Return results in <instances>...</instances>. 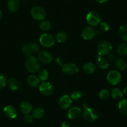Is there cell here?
<instances>
[{
	"mask_svg": "<svg viewBox=\"0 0 127 127\" xmlns=\"http://www.w3.org/2000/svg\"><path fill=\"white\" fill-rule=\"evenodd\" d=\"M25 67L29 72H37L40 69L39 61L33 56H28L25 61Z\"/></svg>",
	"mask_w": 127,
	"mask_h": 127,
	"instance_id": "obj_1",
	"label": "cell"
},
{
	"mask_svg": "<svg viewBox=\"0 0 127 127\" xmlns=\"http://www.w3.org/2000/svg\"><path fill=\"white\" fill-rule=\"evenodd\" d=\"M112 50V45L108 41H102L98 44L97 47V51L98 56H104L110 53Z\"/></svg>",
	"mask_w": 127,
	"mask_h": 127,
	"instance_id": "obj_2",
	"label": "cell"
},
{
	"mask_svg": "<svg viewBox=\"0 0 127 127\" xmlns=\"http://www.w3.org/2000/svg\"><path fill=\"white\" fill-rule=\"evenodd\" d=\"M31 14L33 19L36 21H43L46 16V12L42 7L36 6L31 11Z\"/></svg>",
	"mask_w": 127,
	"mask_h": 127,
	"instance_id": "obj_3",
	"label": "cell"
},
{
	"mask_svg": "<svg viewBox=\"0 0 127 127\" xmlns=\"http://www.w3.org/2000/svg\"><path fill=\"white\" fill-rule=\"evenodd\" d=\"M107 80L111 85H117L122 80V75L118 70H112L107 74Z\"/></svg>",
	"mask_w": 127,
	"mask_h": 127,
	"instance_id": "obj_4",
	"label": "cell"
},
{
	"mask_svg": "<svg viewBox=\"0 0 127 127\" xmlns=\"http://www.w3.org/2000/svg\"><path fill=\"white\" fill-rule=\"evenodd\" d=\"M86 20L89 25L91 26H97L100 23V16L97 11H92L89 12L87 15Z\"/></svg>",
	"mask_w": 127,
	"mask_h": 127,
	"instance_id": "obj_5",
	"label": "cell"
},
{
	"mask_svg": "<svg viewBox=\"0 0 127 127\" xmlns=\"http://www.w3.org/2000/svg\"><path fill=\"white\" fill-rule=\"evenodd\" d=\"M83 117L89 122H94L98 117V114L95 109L89 107H85L82 112Z\"/></svg>",
	"mask_w": 127,
	"mask_h": 127,
	"instance_id": "obj_6",
	"label": "cell"
},
{
	"mask_svg": "<svg viewBox=\"0 0 127 127\" xmlns=\"http://www.w3.org/2000/svg\"><path fill=\"white\" fill-rule=\"evenodd\" d=\"M39 42L44 47H52L55 44V39L52 34L45 33L41 36L39 39Z\"/></svg>",
	"mask_w": 127,
	"mask_h": 127,
	"instance_id": "obj_7",
	"label": "cell"
},
{
	"mask_svg": "<svg viewBox=\"0 0 127 127\" xmlns=\"http://www.w3.org/2000/svg\"><path fill=\"white\" fill-rule=\"evenodd\" d=\"M39 89L40 92L42 95H46V96L51 95L54 90L53 85L47 81H43L42 83H41L39 86Z\"/></svg>",
	"mask_w": 127,
	"mask_h": 127,
	"instance_id": "obj_8",
	"label": "cell"
},
{
	"mask_svg": "<svg viewBox=\"0 0 127 127\" xmlns=\"http://www.w3.org/2000/svg\"><path fill=\"white\" fill-rule=\"evenodd\" d=\"M62 71L66 75H74L79 72V68L75 64H65L62 65Z\"/></svg>",
	"mask_w": 127,
	"mask_h": 127,
	"instance_id": "obj_9",
	"label": "cell"
},
{
	"mask_svg": "<svg viewBox=\"0 0 127 127\" xmlns=\"http://www.w3.org/2000/svg\"><path fill=\"white\" fill-rule=\"evenodd\" d=\"M72 103V99L71 97L68 95H63L59 101V106L62 110L69 108Z\"/></svg>",
	"mask_w": 127,
	"mask_h": 127,
	"instance_id": "obj_10",
	"label": "cell"
},
{
	"mask_svg": "<svg viewBox=\"0 0 127 127\" xmlns=\"http://www.w3.org/2000/svg\"><path fill=\"white\" fill-rule=\"evenodd\" d=\"M38 60L44 64L51 63L53 60V56L49 52L46 51H41L38 54Z\"/></svg>",
	"mask_w": 127,
	"mask_h": 127,
	"instance_id": "obj_11",
	"label": "cell"
},
{
	"mask_svg": "<svg viewBox=\"0 0 127 127\" xmlns=\"http://www.w3.org/2000/svg\"><path fill=\"white\" fill-rule=\"evenodd\" d=\"M97 34V31L92 27H87L82 32V37L85 40H91Z\"/></svg>",
	"mask_w": 127,
	"mask_h": 127,
	"instance_id": "obj_12",
	"label": "cell"
},
{
	"mask_svg": "<svg viewBox=\"0 0 127 127\" xmlns=\"http://www.w3.org/2000/svg\"><path fill=\"white\" fill-rule=\"evenodd\" d=\"M3 112L6 117L11 119H14L17 116L16 109L12 105H8L4 107Z\"/></svg>",
	"mask_w": 127,
	"mask_h": 127,
	"instance_id": "obj_13",
	"label": "cell"
},
{
	"mask_svg": "<svg viewBox=\"0 0 127 127\" xmlns=\"http://www.w3.org/2000/svg\"><path fill=\"white\" fill-rule=\"evenodd\" d=\"M19 109L24 114H29L32 110V105L28 101H23L19 105Z\"/></svg>",
	"mask_w": 127,
	"mask_h": 127,
	"instance_id": "obj_14",
	"label": "cell"
},
{
	"mask_svg": "<svg viewBox=\"0 0 127 127\" xmlns=\"http://www.w3.org/2000/svg\"><path fill=\"white\" fill-rule=\"evenodd\" d=\"M82 113V110L80 108L77 107H74L70 108L68 112L67 116L70 119L75 120L77 119L80 117Z\"/></svg>",
	"mask_w": 127,
	"mask_h": 127,
	"instance_id": "obj_15",
	"label": "cell"
},
{
	"mask_svg": "<svg viewBox=\"0 0 127 127\" xmlns=\"http://www.w3.org/2000/svg\"><path fill=\"white\" fill-rule=\"evenodd\" d=\"M20 3L19 0H9L7 4L8 9L11 12H15L19 9Z\"/></svg>",
	"mask_w": 127,
	"mask_h": 127,
	"instance_id": "obj_16",
	"label": "cell"
},
{
	"mask_svg": "<svg viewBox=\"0 0 127 127\" xmlns=\"http://www.w3.org/2000/svg\"><path fill=\"white\" fill-rule=\"evenodd\" d=\"M27 83H28V84L30 87H37L39 84L40 79H39V77L35 76V75H29L27 78Z\"/></svg>",
	"mask_w": 127,
	"mask_h": 127,
	"instance_id": "obj_17",
	"label": "cell"
},
{
	"mask_svg": "<svg viewBox=\"0 0 127 127\" xmlns=\"http://www.w3.org/2000/svg\"><path fill=\"white\" fill-rule=\"evenodd\" d=\"M97 62H98V67L102 69H107L109 66L108 59L103 57V56H98Z\"/></svg>",
	"mask_w": 127,
	"mask_h": 127,
	"instance_id": "obj_18",
	"label": "cell"
},
{
	"mask_svg": "<svg viewBox=\"0 0 127 127\" xmlns=\"http://www.w3.org/2000/svg\"><path fill=\"white\" fill-rule=\"evenodd\" d=\"M83 69H84L85 72H86L87 74H92L96 70V66L92 62H89V63L85 64L84 65Z\"/></svg>",
	"mask_w": 127,
	"mask_h": 127,
	"instance_id": "obj_19",
	"label": "cell"
},
{
	"mask_svg": "<svg viewBox=\"0 0 127 127\" xmlns=\"http://www.w3.org/2000/svg\"><path fill=\"white\" fill-rule=\"evenodd\" d=\"M115 67L118 70L123 71L127 68V63L122 58H118L115 61Z\"/></svg>",
	"mask_w": 127,
	"mask_h": 127,
	"instance_id": "obj_20",
	"label": "cell"
},
{
	"mask_svg": "<svg viewBox=\"0 0 127 127\" xmlns=\"http://www.w3.org/2000/svg\"><path fill=\"white\" fill-rule=\"evenodd\" d=\"M111 95L113 99L120 100L123 97V93L118 88H115V89H112V92H111Z\"/></svg>",
	"mask_w": 127,
	"mask_h": 127,
	"instance_id": "obj_21",
	"label": "cell"
},
{
	"mask_svg": "<svg viewBox=\"0 0 127 127\" xmlns=\"http://www.w3.org/2000/svg\"><path fill=\"white\" fill-rule=\"evenodd\" d=\"M44 115V110L41 107H37L32 110V116L35 118H41Z\"/></svg>",
	"mask_w": 127,
	"mask_h": 127,
	"instance_id": "obj_22",
	"label": "cell"
},
{
	"mask_svg": "<svg viewBox=\"0 0 127 127\" xmlns=\"http://www.w3.org/2000/svg\"><path fill=\"white\" fill-rule=\"evenodd\" d=\"M8 85L9 87L12 90H16L19 89V84L16 79L14 78H9L7 81Z\"/></svg>",
	"mask_w": 127,
	"mask_h": 127,
	"instance_id": "obj_23",
	"label": "cell"
},
{
	"mask_svg": "<svg viewBox=\"0 0 127 127\" xmlns=\"http://www.w3.org/2000/svg\"><path fill=\"white\" fill-rule=\"evenodd\" d=\"M119 34L122 39L127 42V24H124L119 28Z\"/></svg>",
	"mask_w": 127,
	"mask_h": 127,
	"instance_id": "obj_24",
	"label": "cell"
},
{
	"mask_svg": "<svg viewBox=\"0 0 127 127\" xmlns=\"http://www.w3.org/2000/svg\"><path fill=\"white\" fill-rule=\"evenodd\" d=\"M118 108L123 114L127 115V99H123L120 101Z\"/></svg>",
	"mask_w": 127,
	"mask_h": 127,
	"instance_id": "obj_25",
	"label": "cell"
},
{
	"mask_svg": "<svg viewBox=\"0 0 127 127\" xmlns=\"http://www.w3.org/2000/svg\"><path fill=\"white\" fill-rule=\"evenodd\" d=\"M117 52L121 56L127 55V42H123L118 46Z\"/></svg>",
	"mask_w": 127,
	"mask_h": 127,
	"instance_id": "obj_26",
	"label": "cell"
},
{
	"mask_svg": "<svg viewBox=\"0 0 127 127\" xmlns=\"http://www.w3.org/2000/svg\"><path fill=\"white\" fill-rule=\"evenodd\" d=\"M67 37L68 36L67 34V33L65 32L64 31L59 32L58 33L56 34V39L57 40V41L58 42H60V43L65 42L67 40Z\"/></svg>",
	"mask_w": 127,
	"mask_h": 127,
	"instance_id": "obj_27",
	"label": "cell"
},
{
	"mask_svg": "<svg viewBox=\"0 0 127 127\" xmlns=\"http://www.w3.org/2000/svg\"><path fill=\"white\" fill-rule=\"evenodd\" d=\"M51 24L47 21H41L39 24V28L43 31H49L51 29Z\"/></svg>",
	"mask_w": 127,
	"mask_h": 127,
	"instance_id": "obj_28",
	"label": "cell"
},
{
	"mask_svg": "<svg viewBox=\"0 0 127 127\" xmlns=\"http://www.w3.org/2000/svg\"><path fill=\"white\" fill-rule=\"evenodd\" d=\"M39 79L43 81H46L47 80V77L49 76V73L47 70L46 69H41L39 70Z\"/></svg>",
	"mask_w": 127,
	"mask_h": 127,
	"instance_id": "obj_29",
	"label": "cell"
},
{
	"mask_svg": "<svg viewBox=\"0 0 127 127\" xmlns=\"http://www.w3.org/2000/svg\"><path fill=\"white\" fill-rule=\"evenodd\" d=\"M21 50L23 53L24 54L25 56H31L32 52L31 51L30 47H29V44H28V43L24 44L23 46V47H22Z\"/></svg>",
	"mask_w": 127,
	"mask_h": 127,
	"instance_id": "obj_30",
	"label": "cell"
},
{
	"mask_svg": "<svg viewBox=\"0 0 127 127\" xmlns=\"http://www.w3.org/2000/svg\"><path fill=\"white\" fill-rule=\"evenodd\" d=\"M110 92L107 89H102L99 93V97L102 100H107L110 97Z\"/></svg>",
	"mask_w": 127,
	"mask_h": 127,
	"instance_id": "obj_31",
	"label": "cell"
},
{
	"mask_svg": "<svg viewBox=\"0 0 127 127\" xmlns=\"http://www.w3.org/2000/svg\"><path fill=\"white\" fill-rule=\"evenodd\" d=\"M72 99L74 100H79L82 97V92L79 91V90H77V91H74V92L72 94V95H70Z\"/></svg>",
	"mask_w": 127,
	"mask_h": 127,
	"instance_id": "obj_32",
	"label": "cell"
},
{
	"mask_svg": "<svg viewBox=\"0 0 127 127\" xmlns=\"http://www.w3.org/2000/svg\"><path fill=\"white\" fill-rule=\"evenodd\" d=\"M29 47H30L32 53H33V52L36 53L39 51V46L36 42H32V43L29 44Z\"/></svg>",
	"mask_w": 127,
	"mask_h": 127,
	"instance_id": "obj_33",
	"label": "cell"
},
{
	"mask_svg": "<svg viewBox=\"0 0 127 127\" xmlns=\"http://www.w3.org/2000/svg\"><path fill=\"white\" fill-rule=\"evenodd\" d=\"M7 84L6 78L4 75H0V90L4 87Z\"/></svg>",
	"mask_w": 127,
	"mask_h": 127,
	"instance_id": "obj_34",
	"label": "cell"
},
{
	"mask_svg": "<svg viewBox=\"0 0 127 127\" xmlns=\"http://www.w3.org/2000/svg\"><path fill=\"white\" fill-rule=\"evenodd\" d=\"M109 25L106 22H102L100 24V29L102 31L107 32L109 30Z\"/></svg>",
	"mask_w": 127,
	"mask_h": 127,
	"instance_id": "obj_35",
	"label": "cell"
},
{
	"mask_svg": "<svg viewBox=\"0 0 127 127\" xmlns=\"http://www.w3.org/2000/svg\"><path fill=\"white\" fill-rule=\"evenodd\" d=\"M32 118H33V117L29 113V114H25L24 117V120L26 123H31L32 122Z\"/></svg>",
	"mask_w": 127,
	"mask_h": 127,
	"instance_id": "obj_36",
	"label": "cell"
},
{
	"mask_svg": "<svg viewBox=\"0 0 127 127\" xmlns=\"http://www.w3.org/2000/svg\"><path fill=\"white\" fill-rule=\"evenodd\" d=\"M115 59V57L112 54H108V61H113Z\"/></svg>",
	"mask_w": 127,
	"mask_h": 127,
	"instance_id": "obj_37",
	"label": "cell"
},
{
	"mask_svg": "<svg viewBox=\"0 0 127 127\" xmlns=\"http://www.w3.org/2000/svg\"><path fill=\"white\" fill-rule=\"evenodd\" d=\"M61 127H70V126L69 123H68L67 122H64L61 125Z\"/></svg>",
	"mask_w": 127,
	"mask_h": 127,
	"instance_id": "obj_38",
	"label": "cell"
},
{
	"mask_svg": "<svg viewBox=\"0 0 127 127\" xmlns=\"http://www.w3.org/2000/svg\"><path fill=\"white\" fill-rule=\"evenodd\" d=\"M57 62H58V64H59V65H64V64H62V61L61 60V59L60 58V57H58V58L57 59Z\"/></svg>",
	"mask_w": 127,
	"mask_h": 127,
	"instance_id": "obj_39",
	"label": "cell"
},
{
	"mask_svg": "<svg viewBox=\"0 0 127 127\" xmlns=\"http://www.w3.org/2000/svg\"><path fill=\"white\" fill-rule=\"evenodd\" d=\"M96 1L99 3H104L108 1V0H96Z\"/></svg>",
	"mask_w": 127,
	"mask_h": 127,
	"instance_id": "obj_40",
	"label": "cell"
},
{
	"mask_svg": "<svg viewBox=\"0 0 127 127\" xmlns=\"http://www.w3.org/2000/svg\"><path fill=\"white\" fill-rule=\"evenodd\" d=\"M123 93L124 95H125L126 96H127V87H126L125 88L124 90H123Z\"/></svg>",
	"mask_w": 127,
	"mask_h": 127,
	"instance_id": "obj_41",
	"label": "cell"
},
{
	"mask_svg": "<svg viewBox=\"0 0 127 127\" xmlns=\"http://www.w3.org/2000/svg\"><path fill=\"white\" fill-rule=\"evenodd\" d=\"M2 16H3V13H2L1 10H0V19H1Z\"/></svg>",
	"mask_w": 127,
	"mask_h": 127,
	"instance_id": "obj_42",
	"label": "cell"
},
{
	"mask_svg": "<svg viewBox=\"0 0 127 127\" xmlns=\"http://www.w3.org/2000/svg\"><path fill=\"white\" fill-rule=\"evenodd\" d=\"M0 110H1V107H0Z\"/></svg>",
	"mask_w": 127,
	"mask_h": 127,
	"instance_id": "obj_43",
	"label": "cell"
},
{
	"mask_svg": "<svg viewBox=\"0 0 127 127\" xmlns=\"http://www.w3.org/2000/svg\"></svg>",
	"mask_w": 127,
	"mask_h": 127,
	"instance_id": "obj_44",
	"label": "cell"
}]
</instances>
